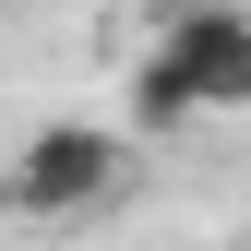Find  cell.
Returning <instances> with one entry per match:
<instances>
[{
    "mask_svg": "<svg viewBox=\"0 0 251 251\" xmlns=\"http://www.w3.org/2000/svg\"><path fill=\"white\" fill-rule=\"evenodd\" d=\"M251 108V0H168V36L132 60V132Z\"/></svg>",
    "mask_w": 251,
    "mask_h": 251,
    "instance_id": "6da1fadb",
    "label": "cell"
},
{
    "mask_svg": "<svg viewBox=\"0 0 251 251\" xmlns=\"http://www.w3.org/2000/svg\"><path fill=\"white\" fill-rule=\"evenodd\" d=\"M132 192V132H108V120H48V132L12 144V168H0V203L24 215V227H84V215H108Z\"/></svg>",
    "mask_w": 251,
    "mask_h": 251,
    "instance_id": "7a4b0ae2",
    "label": "cell"
},
{
    "mask_svg": "<svg viewBox=\"0 0 251 251\" xmlns=\"http://www.w3.org/2000/svg\"><path fill=\"white\" fill-rule=\"evenodd\" d=\"M239 251H251V227H239Z\"/></svg>",
    "mask_w": 251,
    "mask_h": 251,
    "instance_id": "3957f363",
    "label": "cell"
}]
</instances>
